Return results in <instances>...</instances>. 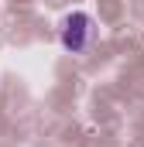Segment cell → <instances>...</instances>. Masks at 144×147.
<instances>
[{"label": "cell", "mask_w": 144, "mask_h": 147, "mask_svg": "<svg viewBox=\"0 0 144 147\" xmlns=\"http://www.w3.org/2000/svg\"><path fill=\"white\" fill-rule=\"evenodd\" d=\"M58 38H62V48H65V51L82 55V51H89V45H93V38H96V24H93L89 14L72 10V14L62 17V24H58Z\"/></svg>", "instance_id": "obj_1"}]
</instances>
